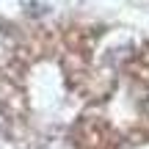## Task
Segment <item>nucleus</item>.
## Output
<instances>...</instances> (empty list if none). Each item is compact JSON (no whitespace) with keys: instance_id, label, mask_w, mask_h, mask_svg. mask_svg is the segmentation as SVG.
<instances>
[{"instance_id":"1","label":"nucleus","mask_w":149,"mask_h":149,"mask_svg":"<svg viewBox=\"0 0 149 149\" xmlns=\"http://www.w3.org/2000/svg\"><path fill=\"white\" fill-rule=\"evenodd\" d=\"M127 74H130V80L124 86V94H127L124 108L133 111L130 135L149 138V55L146 58H138L135 66Z\"/></svg>"},{"instance_id":"2","label":"nucleus","mask_w":149,"mask_h":149,"mask_svg":"<svg viewBox=\"0 0 149 149\" xmlns=\"http://www.w3.org/2000/svg\"><path fill=\"white\" fill-rule=\"evenodd\" d=\"M11 58H14V39L6 31H0V72L11 64Z\"/></svg>"}]
</instances>
